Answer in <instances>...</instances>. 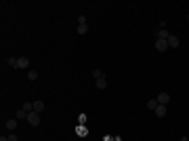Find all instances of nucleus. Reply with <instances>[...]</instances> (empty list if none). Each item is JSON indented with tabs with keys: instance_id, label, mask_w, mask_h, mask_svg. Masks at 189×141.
I'll return each instance as SVG.
<instances>
[{
	"instance_id": "23",
	"label": "nucleus",
	"mask_w": 189,
	"mask_h": 141,
	"mask_svg": "<svg viewBox=\"0 0 189 141\" xmlns=\"http://www.w3.org/2000/svg\"><path fill=\"white\" fill-rule=\"evenodd\" d=\"M181 141H187V137H183V139H181Z\"/></svg>"
},
{
	"instance_id": "4",
	"label": "nucleus",
	"mask_w": 189,
	"mask_h": 141,
	"mask_svg": "<svg viewBox=\"0 0 189 141\" xmlns=\"http://www.w3.org/2000/svg\"><path fill=\"white\" fill-rule=\"evenodd\" d=\"M168 101H170V95L168 93H160L158 95V103H160V106H166Z\"/></svg>"
},
{
	"instance_id": "20",
	"label": "nucleus",
	"mask_w": 189,
	"mask_h": 141,
	"mask_svg": "<svg viewBox=\"0 0 189 141\" xmlns=\"http://www.w3.org/2000/svg\"><path fill=\"white\" fill-rule=\"evenodd\" d=\"M9 141H19V139H17V135H15V133H11V135H9Z\"/></svg>"
},
{
	"instance_id": "24",
	"label": "nucleus",
	"mask_w": 189,
	"mask_h": 141,
	"mask_svg": "<svg viewBox=\"0 0 189 141\" xmlns=\"http://www.w3.org/2000/svg\"><path fill=\"white\" fill-rule=\"evenodd\" d=\"M187 19H189V15H187Z\"/></svg>"
},
{
	"instance_id": "6",
	"label": "nucleus",
	"mask_w": 189,
	"mask_h": 141,
	"mask_svg": "<svg viewBox=\"0 0 189 141\" xmlns=\"http://www.w3.org/2000/svg\"><path fill=\"white\" fill-rule=\"evenodd\" d=\"M44 101H42V99H36L34 101V112H38V114H40V112H44Z\"/></svg>"
},
{
	"instance_id": "7",
	"label": "nucleus",
	"mask_w": 189,
	"mask_h": 141,
	"mask_svg": "<svg viewBox=\"0 0 189 141\" xmlns=\"http://www.w3.org/2000/svg\"><path fill=\"white\" fill-rule=\"evenodd\" d=\"M168 30H158L155 32V40H168Z\"/></svg>"
},
{
	"instance_id": "21",
	"label": "nucleus",
	"mask_w": 189,
	"mask_h": 141,
	"mask_svg": "<svg viewBox=\"0 0 189 141\" xmlns=\"http://www.w3.org/2000/svg\"><path fill=\"white\" fill-rule=\"evenodd\" d=\"M103 141H114V137H109V135H105V137H103Z\"/></svg>"
},
{
	"instance_id": "19",
	"label": "nucleus",
	"mask_w": 189,
	"mask_h": 141,
	"mask_svg": "<svg viewBox=\"0 0 189 141\" xmlns=\"http://www.w3.org/2000/svg\"><path fill=\"white\" fill-rule=\"evenodd\" d=\"M82 23H86V17H84V15H80V17H78V25H82Z\"/></svg>"
},
{
	"instance_id": "2",
	"label": "nucleus",
	"mask_w": 189,
	"mask_h": 141,
	"mask_svg": "<svg viewBox=\"0 0 189 141\" xmlns=\"http://www.w3.org/2000/svg\"><path fill=\"white\" fill-rule=\"evenodd\" d=\"M166 42H168V47H172V48H177L179 44H181V40H179L177 36H172V34L168 36V40H166Z\"/></svg>"
},
{
	"instance_id": "17",
	"label": "nucleus",
	"mask_w": 189,
	"mask_h": 141,
	"mask_svg": "<svg viewBox=\"0 0 189 141\" xmlns=\"http://www.w3.org/2000/svg\"><path fill=\"white\" fill-rule=\"evenodd\" d=\"M93 76L99 80V78H103V72H101V70H93Z\"/></svg>"
},
{
	"instance_id": "9",
	"label": "nucleus",
	"mask_w": 189,
	"mask_h": 141,
	"mask_svg": "<svg viewBox=\"0 0 189 141\" xmlns=\"http://www.w3.org/2000/svg\"><path fill=\"white\" fill-rule=\"evenodd\" d=\"M17 124H19V122H17L15 118H11V120H6V124H4V126H6V129H9V131H11V133H13V131L17 129Z\"/></svg>"
},
{
	"instance_id": "1",
	"label": "nucleus",
	"mask_w": 189,
	"mask_h": 141,
	"mask_svg": "<svg viewBox=\"0 0 189 141\" xmlns=\"http://www.w3.org/2000/svg\"><path fill=\"white\" fill-rule=\"evenodd\" d=\"M27 122H30L32 126H38V124H40V114H38V112H30V114H27Z\"/></svg>"
},
{
	"instance_id": "3",
	"label": "nucleus",
	"mask_w": 189,
	"mask_h": 141,
	"mask_svg": "<svg viewBox=\"0 0 189 141\" xmlns=\"http://www.w3.org/2000/svg\"><path fill=\"white\" fill-rule=\"evenodd\" d=\"M17 68H21V70L30 68V59H27V57H19V59H17Z\"/></svg>"
},
{
	"instance_id": "18",
	"label": "nucleus",
	"mask_w": 189,
	"mask_h": 141,
	"mask_svg": "<svg viewBox=\"0 0 189 141\" xmlns=\"http://www.w3.org/2000/svg\"><path fill=\"white\" fill-rule=\"evenodd\" d=\"M78 122L84 124V122H86V114H80V116H78Z\"/></svg>"
},
{
	"instance_id": "14",
	"label": "nucleus",
	"mask_w": 189,
	"mask_h": 141,
	"mask_svg": "<svg viewBox=\"0 0 189 141\" xmlns=\"http://www.w3.org/2000/svg\"><path fill=\"white\" fill-rule=\"evenodd\" d=\"M147 107H149V110H155V107H158V99H149V101H147Z\"/></svg>"
},
{
	"instance_id": "10",
	"label": "nucleus",
	"mask_w": 189,
	"mask_h": 141,
	"mask_svg": "<svg viewBox=\"0 0 189 141\" xmlns=\"http://www.w3.org/2000/svg\"><path fill=\"white\" fill-rule=\"evenodd\" d=\"M76 133H78L80 137H84V135H88V131H86V126H84V124H78V126H76Z\"/></svg>"
},
{
	"instance_id": "8",
	"label": "nucleus",
	"mask_w": 189,
	"mask_h": 141,
	"mask_svg": "<svg viewBox=\"0 0 189 141\" xmlns=\"http://www.w3.org/2000/svg\"><path fill=\"white\" fill-rule=\"evenodd\" d=\"M154 112H155V116H158V118H164L166 116V106H160V103H158V107H155Z\"/></svg>"
},
{
	"instance_id": "15",
	"label": "nucleus",
	"mask_w": 189,
	"mask_h": 141,
	"mask_svg": "<svg viewBox=\"0 0 189 141\" xmlns=\"http://www.w3.org/2000/svg\"><path fill=\"white\" fill-rule=\"evenodd\" d=\"M86 32H88V25H86V23L78 25V34H86Z\"/></svg>"
},
{
	"instance_id": "12",
	"label": "nucleus",
	"mask_w": 189,
	"mask_h": 141,
	"mask_svg": "<svg viewBox=\"0 0 189 141\" xmlns=\"http://www.w3.org/2000/svg\"><path fill=\"white\" fill-rule=\"evenodd\" d=\"M97 89H107V80L105 78H99V80H97Z\"/></svg>"
},
{
	"instance_id": "13",
	"label": "nucleus",
	"mask_w": 189,
	"mask_h": 141,
	"mask_svg": "<svg viewBox=\"0 0 189 141\" xmlns=\"http://www.w3.org/2000/svg\"><path fill=\"white\" fill-rule=\"evenodd\" d=\"M6 65H11V68H17V59H15V57H6Z\"/></svg>"
},
{
	"instance_id": "16",
	"label": "nucleus",
	"mask_w": 189,
	"mask_h": 141,
	"mask_svg": "<svg viewBox=\"0 0 189 141\" xmlns=\"http://www.w3.org/2000/svg\"><path fill=\"white\" fill-rule=\"evenodd\" d=\"M27 78H30V80H36V78H38V72H36V70H30V72H27Z\"/></svg>"
},
{
	"instance_id": "5",
	"label": "nucleus",
	"mask_w": 189,
	"mask_h": 141,
	"mask_svg": "<svg viewBox=\"0 0 189 141\" xmlns=\"http://www.w3.org/2000/svg\"><path fill=\"white\" fill-rule=\"evenodd\" d=\"M166 48H168V42H166V40H155V51L164 53Z\"/></svg>"
},
{
	"instance_id": "11",
	"label": "nucleus",
	"mask_w": 189,
	"mask_h": 141,
	"mask_svg": "<svg viewBox=\"0 0 189 141\" xmlns=\"http://www.w3.org/2000/svg\"><path fill=\"white\" fill-rule=\"evenodd\" d=\"M17 120H27V112H25L23 107H21V110L17 112Z\"/></svg>"
},
{
	"instance_id": "22",
	"label": "nucleus",
	"mask_w": 189,
	"mask_h": 141,
	"mask_svg": "<svg viewBox=\"0 0 189 141\" xmlns=\"http://www.w3.org/2000/svg\"><path fill=\"white\" fill-rule=\"evenodd\" d=\"M0 141H9V137H0Z\"/></svg>"
}]
</instances>
